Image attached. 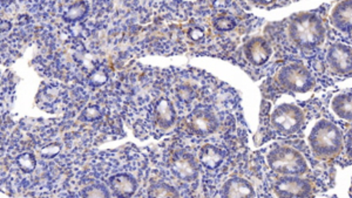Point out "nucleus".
<instances>
[{"instance_id": "1", "label": "nucleus", "mask_w": 352, "mask_h": 198, "mask_svg": "<svg viewBox=\"0 0 352 198\" xmlns=\"http://www.w3.org/2000/svg\"><path fill=\"white\" fill-rule=\"evenodd\" d=\"M327 30L314 12H300L290 18L288 36L292 44L303 51H312L324 44Z\"/></svg>"}, {"instance_id": "2", "label": "nucleus", "mask_w": 352, "mask_h": 198, "mask_svg": "<svg viewBox=\"0 0 352 198\" xmlns=\"http://www.w3.org/2000/svg\"><path fill=\"white\" fill-rule=\"evenodd\" d=\"M308 141L315 157L325 161L336 159L343 151L344 144L340 128L328 120H320L312 127Z\"/></svg>"}, {"instance_id": "3", "label": "nucleus", "mask_w": 352, "mask_h": 198, "mask_svg": "<svg viewBox=\"0 0 352 198\" xmlns=\"http://www.w3.org/2000/svg\"><path fill=\"white\" fill-rule=\"evenodd\" d=\"M267 163L274 173L280 176H303L308 174V162L294 148L277 146L267 155Z\"/></svg>"}, {"instance_id": "4", "label": "nucleus", "mask_w": 352, "mask_h": 198, "mask_svg": "<svg viewBox=\"0 0 352 198\" xmlns=\"http://www.w3.org/2000/svg\"><path fill=\"white\" fill-rule=\"evenodd\" d=\"M277 82L285 91L298 94L308 93L316 86L315 76L300 63H294L280 68L277 74Z\"/></svg>"}, {"instance_id": "5", "label": "nucleus", "mask_w": 352, "mask_h": 198, "mask_svg": "<svg viewBox=\"0 0 352 198\" xmlns=\"http://www.w3.org/2000/svg\"><path fill=\"white\" fill-rule=\"evenodd\" d=\"M270 123L272 129L282 136L296 134L305 126V111L296 104L282 103L272 111Z\"/></svg>"}, {"instance_id": "6", "label": "nucleus", "mask_w": 352, "mask_h": 198, "mask_svg": "<svg viewBox=\"0 0 352 198\" xmlns=\"http://www.w3.org/2000/svg\"><path fill=\"white\" fill-rule=\"evenodd\" d=\"M272 189L278 197H309L314 195L312 183L302 176H280Z\"/></svg>"}, {"instance_id": "7", "label": "nucleus", "mask_w": 352, "mask_h": 198, "mask_svg": "<svg viewBox=\"0 0 352 198\" xmlns=\"http://www.w3.org/2000/svg\"><path fill=\"white\" fill-rule=\"evenodd\" d=\"M327 63L337 76L352 74V48L348 45L332 44L327 52Z\"/></svg>"}, {"instance_id": "8", "label": "nucleus", "mask_w": 352, "mask_h": 198, "mask_svg": "<svg viewBox=\"0 0 352 198\" xmlns=\"http://www.w3.org/2000/svg\"><path fill=\"white\" fill-rule=\"evenodd\" d=\"M244 56L254 66L267 64L272 56V48L262 36H255L244 45Z\"/></svg>"}, {"instance_id": "9", "label": "nucleus", "mask_w": 352, "mask_h": 198, "mask_svg": "<svg viewBox=\"0 0 352 198\" xmlns=\"http://www.w3.org/2000/svg\"><path fill=\"white\" fill-rule=\"evenodd\" d=\"M330 23L337 31L345 34L352 33V0H342L330 13Z\"/></svg>"}, {"instance_id": "10", "label": "nucleus", "mask_w": 352, "mask_h": 198, "mask_svg": "<svg viewBox=\"0 0 352 198\" xmlns=\"http://www.w3.org/2000/svg\"><path fill=\"white\" fill-rule=\"evenodd\" d=\"M189 124L199 134L208 135L217 127V120L212 111L197 109L189 116Z\"/></svg>"}, {"instance_id": "11", "label": "nucleus", "mask_w": 352, "mask_h": 198, "mask_svg": "<svg viewBox=\"0 0 352 198\" xmlns=\"http://www.w3.org/2000/svg\"><path fill=\"white\" fill-rule=\"evenodd\" d=\"M172 170L182 181L190 182L192 179H197V163L189 154L177 155L175 159L173 160Z\"/></svg>"}, {"instance_id": "12", "label": "nucleus", "mask_w": 352, "mask_h": 198, "mask_svg": "<svg viewBox=\"0 0 352 198\" xmlns=\"http://www.w3.org/2000/svg\"><path fill=\"white\" fill-rule=\"evenodd\" d=\"M222 195L224 197H255V190L252 183L245 179H230L224 183Z\"/></svg>"}, {"instance_id": "13", "label": "nucleus", "mask_w": 352, "mask_h": 198, "mask_svg": "<svg viewBox=\"0 0 352 198\" xmlns=\"http://www.w3.org/2000/svg\"><path fill=\"white\" fill-rule=\"evenodd\" d=\"M109 186L116 196L129 197L135 192L138 183L129 174H118L109 179Z\"/></svg>"}, {"instance_id": "14", "label": "nucleus", "mask_w": 352, "mask_h": 198, "mask_svg": "<svg viewBox=\"0 0 352 198\" xmlns=\"http://www.w3.org/2000/svg\"><path fill=\"white\" fill-rule=\"evenodd\" d=\"M331 109L340 119L352 123V91L337 94L332 99Z\"/></svg>"}, {"instance_id": "15", "label": "nucleus", "mask_w": 352, "mask_h": 198, "mask_svg": "<svg viewBox=\"0 0 352 198\" xmlns=\"http://www.w3.org/2000/svg\"><path fill=\"white\" fill-rule=\"evenodd\" d=\"M154 116H155L156 123L160 127H170L175 120V111H174L172 103L169 102L168 100L161 99L159 102L156 103Z\"/></svg>"}, {"instance_id": "16", "label": "nucleus", "mask_w": 352, "mask_h": 198, "mask_svg": "<svg viewBox=\"0 0 352 198\" xmlns=\"http://www.w3.org/2000/svg\"><path fill=\"white\" fill-rule=\"evenodd\" d=\"M200 161L207 169H217L223 162V153L220 148L212 144H206L200 153Z\"/></svg>"}, {"instance_id": "17", "label": "nucleus", "mask_w": 352, "mask_h": 198, "mask_svg": "<svg viewBox=\"0 0 352 198\" xmlns=\"http://www.w3.org/2000/svg\"><path fill=\"white\" fill-rule=\"evenodd\" d=\"M88 6L85 1H78L65 11L64 19L68 23H78L87 14Z\"/></svg>"}, {"instance_id": "18", "label": "nucleus", "mask_w": 352, "mask_h": 198, "mask_svg": "<svg viewBox=\"0 0 352 198\" xmlns=\"http://www.w3.org/2000/svg\"><path fill=\"white\" fill-rule=\"evenodd\" d=\"M149 196L151 197H177L179 192L168 184L159 183V184H155V186L151 188Z\"/></svg>"}, {"instance_id": "19", "label": "nucleus", "mask_w": 352, "mask_h": 198, "mask_svg": "<svg viewBox=\"0 0 352 198\" xmlns=\"http://www.w3.org/2000/svg\"><path fill=\"white\" fill-rule=\"evenodd\" d=\"M16 164L25 174H30L36 169V160L31 153H24L16 157Z\"/></svg>"}, {"instance_id": "20", "label": "nucleus", "mask_w": 352, "mask_h": 198, "mask_svg": "<svg viewBox=\"0 0 352 198\" xmlns=\"http://www.w3.org/2000/svg\"><path fill=\"white\" fill-rule=\"evenodd\" d=\"M236 26V21L232 16L228 14H221L214 20V28L221 32H228L232 31Z\"/></svg>"}, {"instance_id": "21", "label": "nucleus", "mask_w": 352, "mask_h": 198, "mask_svg": "<svg viewBox=\"0 0 352 198\" xmlns=\"http://www.w3.org/2000/svg\"><path fill=\"white\" fill-rule=\"evenodd\" d=\"M88 80H89V83L94 86V87H100V86H104V83L109 81V74L104 69H101V68H94L91 72Z\"/></svg>"}, {"instance_id": "22", "label": "nucleus", "mask_w": 352, "mask_h": 198, "mask_svg": "<svg viewBox=\"0 0 352 198\" xmlns=\"http://www.w3.org/2000/svg\"><path fill=\"white\" fill-rule=\"evenodd\" d=\"M60 143H50V144L45 146V147L41 149V156L46 157V159H52V157H56V155L60 153Z\"/></svg>"}, {"instance_id": "23", "label": "nucleus", "mask_w": 352, "mask_h": 198, "mask_svg": "<svg viewBox=\"0 0 352 198\" xmlns=\"http://www.w3.org/2000/svg\"><path fill=\"white\" fill-rule=\"evenodd\" d=\"M84 196L86 197H107L109 191L101 186H93L85 189Z\"/></svg>"}, {"instance_id": "24", "label": "nucleus", "mask_w": 352, "mask_h": 198, "mask_svg": "<svg viewBox=\"0 0 352 198\" xmlns=\"http://www.w3.org/2000/svg\"><path fill=\"white\" fill-rule=\"evenodd\" d=\"M82 118L86 121H96L101 118V111L98 106H88L82 111Z\"/></svg>"}, {"instance_id": "25", "label": "nucleus", "mask_w": 352, "mask_h": 198, "mask_svg": "<svg viewBox=\"0 0 352 198\" xmlns=\"http://www.w3.org/2000/svg\"><path fill=\"white\" fill-rule=\"evenodd\" d=\"M43 94H44V99L48 103H52L59 98V89L56 87H52V86L51 87H46L44 91H43Z\"/></svg>"}, {"instance_id": "26", "label": "nucleus", "mask_w": 352, "mask_h": 198, "mask_svg": "<svg viewBox=\"0 0 352 198\" xmlns=\"http://www.w3.org/2000/svg\"><path fill=\"white\" fill-rule=\"evenodd\" d=\"M345 155L349 160H352V127L349 128L344 136Z\"/></svg>"}, {"instance_id": "27", "label": "nucleus", "mask_w": 352, "mask_h": 198, "mask_svg": "<svg viewBox=\"0 0 352 198\" xmlns=\"http://www.w3.org/2000/svg\"><path fill=\"white\" fill-rule=\"evenodd\" d=\"M177 96L180 98L181 101L188 102L192 99V89L188 86H182L177 89Z\"/></svg>"}, {"instance_id": "28", "label": "nucleus", "mask_w": 352, "mask_h": 198, "mask_svg": "<svg viewBox=\"0 0 352 198\" xmlns=\"http://www.w3.org/2000/svg\"><path fill=\"white\" fill-rule=\"evenodd\" d=\"M188 36L192 41H200L204 39V31L201 28H192L189 30Z\"/></svg>"}, {"instance_id": "29", "label": "nucleus", "mask_w": 352, "mask_h": 198, "mask_svg": "<svg viewBox=\"0 0 352 198\" xmlns=\"http://www.w3.org/2000/svg\"><path fill=\"white\" fill-rule=\"evenodd\" d=\"M250 1L260 8H272L274 5H276L278 0H250Z\"/></svg>"}, {"instance_id": "30", "label": "nucleus", "mask_w": 352, "mask_h": 198, "mask_svg": "<svg viewBox=\"0 0 352 198\" xmlns=\"http://www.w3.org/2000/svg\"><path fill=\"white\" fill-rule=\"evenodd\" d=\"M212 1V5L217 8H224L229 6V4L232 3V0H210Z\"/></svg>"}, {"instance_id": "31", "label": "nucleus", "mask_w": 352, "mask_h": 198, "mask_svg": "<svg viewBox=\"0 0 352 198\" xmlns=\"http://www.w3.org/2000/svg\"><path fill=\"white\" fill-rule=\"evenodd\" d=\"M350 195L352 196V179H351V186H350Z\"/></svg>"}]
</instances>
